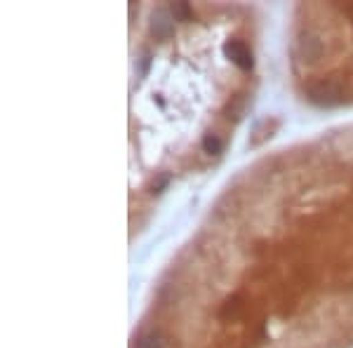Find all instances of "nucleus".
<instances>
[{
    "label": "nucleus",
    "instance_id": "nucleus-4",
    "mask_svg": "<svg viewBox=\"0 0 353 348\" xmlns=\"http://www.w3.org/2000/svg\"><path fill=\"white\" fill-rule=\"evenodd\" d=\"M137 348H163V339L158 334H144L137 341Z\"/></svg>",
    "mask_w": 353,
    "mask_h": 348
},
{
    "label": "nucleus",
    "instance_id": "nucleus-3",
    "mask_svg": "<svg viewBox=\"0 0 353 348\" xmlns=\"http://www.w3.org/2000/svg\"><path fill=\"white\" fill-rule=\"evenodd\" d=\"M203 151H205V153H210V156H217V153L221 151V141H219V136H214V134H205V139H203Z\"/></svg>",
    "mask_w": 353,
    "mask_h": 348
},
{
    "label": "nucleus",
    "instance_id": "nucleus-1",
    "mask_svg": "<svg viewBox=\"0 0 353 348\" xmlns=\"http://www.w3.org/2000/svg\"><path fill=\"white\" fill-rule=\"evenodd\" d=\"M297 52L301 57V61H309V64H313V61L323 54L321 38L313 36V33H304V36L299 38V43H297Z\"/></svg>",
    "mask_w": 353,
    "mask_h": 348
},
{
    "label": "nucleus",
    "instance_id": "nucleus-2",
    "mask_svg": "<svg viewBox=\"0 0 353 348\" xmlns=\"http://www.w3.org/2000/svg\"><path fill=\"white\" fill-rule=\"evenodd\" d=\"M226 54L231 57L233 64H238L241 68H250V66H252V52H250V50L245 48L243 43H238V41L229 43V45H226Z\"/></svg>",
    "mask_w": 353,
    "mask_h": 348
}]
</instances>
